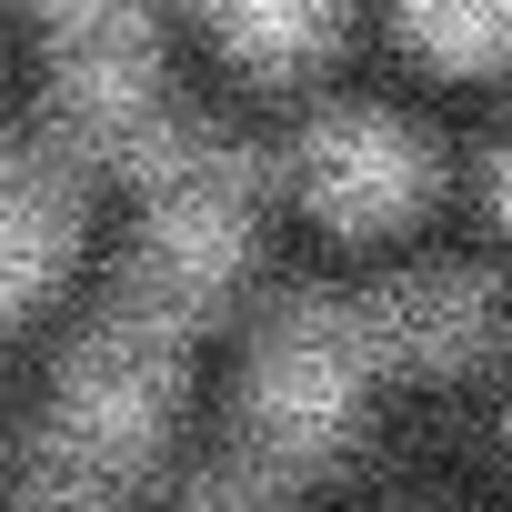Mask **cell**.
<instances>
[{
  "label": "cell",
  "instance_id": "obj_5",
  "mask_svg": "<svg viewBox=\"0 0 512 512\" xmlns=\"http://www.w3.org/2000/svg\"><path fill=\"white\" fill-rule=\"evenodd\" d=\"M81 262V161L61 141H0V332H21Z\"/></svg>",
  "mask_w": 512,
  "mask_h": 512
},
{
  "label": "cell",
  "instance_id": "obj_6",
  "mask_svg": "<svg viewBox=\"0 0 512 512\" xmlns=\"http://www.w3.org/2000/svg\"><path fill=\"white\" fill-rule=\"evenodd\" d=\"M191 21L251 81H312L352 41V0H191Z\"/></svg>",
  "mask_w": 512,
  "mask_h": 512
},
{
  "label": "cell",
  "instance_id": "obj_2",
  "mask_svg": "<svg viewBox=\"0 0 512 512\" xmlns=\"http://www.w3.org/2000/svg\"><path fill=\"white\" fill-rule=\"evenodd\" d=\"M372 332H362V292H282L251 332V362H241V452L282 462L292 482L342 462L362 412H372Z\"/></svg>",
  "mask_w": 512,
  "mask_h": 512
},
{
  "label": "cell",
  "instance_id": "obj_7",
  "mask_svg": "<svg viewBox=\"0 0 512 512\" xmlns=\"http://www.w3.org/2000/svg\"><path fill=\"white\" fill-rule=\"evenodd\" d=\"M392 41L442 81L512 71V0H392Z\"/></svg>",
  "mask_w": 512,
  "mask_h": 512
},
{
  "label": "cell",
  "instance_id": "obj_11",
  "mask_svg": "<svg viewBox=\"0 0 512 512\" xmlns=\"http://www.w3.org/2000/svg\"><path fill=\"white\" fill-rule=\"evenodd\" d=\"M502 422H512V412H502Z\"/></svg>",
  "mask_w": 512,
  "mask_h": 512
},
{
  "label": "cell",
  "instance_id": "obj_1",
  "mask_svg": "<svg viewBox=\"0 0 512 512\" xmlns=\"http://www.w3.org/2000/svg\"><path fill=\"white\" fill-rule=\"evenodd\" d=\"M171 432H181V342L111 312L101 332H81L51 372V402H41V432H31V462L121 502L141 492L161 462H171Z\"/></svg>",
  "mask_w": 512,
  "mask_h": 512
},
{
  "label": "cell",
  "instance_id": "obj_3",
  "mask_svg": "<svg viewBox=\"0 0 512 512\" xmlns=\"http://www.w3.org/2000/svg\"><path fill=\"white\" fill-rule=\"evenodd\" d=\"M282 191L322 221V231H352V241H382V231H412L442 191V161L432 141L402 121V111H372V101H332L292 131L282 151Z\"/></svg>",
  "mask_w": 512,
  "mask_h": 512
},
{
  "label": "cell",
  "instance_id": "obj_9",
  "mask_svg": "<svg viewBox=\"0 0 512 512\" xmlns=\"http://www.w3.org/2000/svg\"><path fill=\"white\" fill-rule=\"evenodd\" d=\"M0 512H111L101 492H81V482H61V472H41L31 462V482L21 492H0Z\"/></svg>",
  "mask_w": 512,
  "mask_h": 512
},
{
  "label": "cell",
  "instance_id": "obj_8",
  "mask_svg": "<svg viewBox=\"0 0 512 512\" xmlns=\"http://www.w3.org/2000/svg\"><path fill=\"white\" fill-rule=\"evenodd\" d=\"M171 512H292V472L262 452H231V462H201L171 492Z\"/></svg>",
  "mask_w": 512,
  "mask_h": 512
},
{
  "label": "cell",
  "instance_id": "obj_4",
  "mask_svg": "<svg viewBox=\"0 0 512 512\" xmlns=\"http://www.w3.org/2000/svg\"><path fill=\"white\" fill-rule=\"evenodd\" d=\"M362 332L392 382H462L502 352V282L482 262H412L362 292Z\"/></svg>",
  "mask_w": 512,
  "mask_h": 512
},
{
  "label": "cell",
  "instance_id": "obj_10",
  "mask_svg": "<svg viewBox=\"0 0 512 512\" xmlns=\"http://www.w3.org/2000/svg\"><path fill=\"white\" fill-rule=\"evenodd\" d=\"M482 201H492V221L512 231V131L492 141V161H482Z\"/></svg>",
  "mask_w": 512,
  "mask_h": 512
}]
</instances>
